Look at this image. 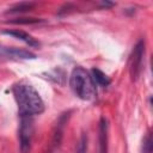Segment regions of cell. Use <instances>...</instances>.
I'll return each mask as SVG.
<instances>
[{
	"label": "cell",
	"instance_id": "1",
	"mask_svg": "<svg viewBox=\"0 0 153 153\" xmlns=\"http://www.w3.org/2000/svg\"><path fill=\"white\" fill-rule=\"evenodd\" d=\"M20 116L39 115L44 111V103L39 93L29 84H17L12 88Z\"/></svg>",
	"mask_w": 153,
	"mask_h": 153
},
{
	"label": "cell",
	"instance_id": "2",
	"mask_svg": "<svg viewBox=\"0 0 153 153\" xmlns=\"http://www.w3.org/2000/svg\"><path fill=\"white\" fill-rule=\"evenodd\" d=\"M69 86L72 91L80 99L92 100L96 94V84L92 80L91 74L82 67H75L69 76Z\"/></svg>",
	"mask_w": 153,
	"mask_h": 153
},
{
	"label": "cell",
	"instance_id": "3",
	"mask_svg": "<svg viewBox=\"0 0 153 153\" xmlns=\"http://www.w3.org/2000/svg\"><path fill=\"white\" fill-rule=\"evenodd\" d=\"M143 55H145V42L141 39L136 43L134 47L130 59H129V73L131 76V80H137L141 69H142V61H143Z\"/></svg>",
	"mask_w": 153,
	"mask_h": 153
},
{
	"label": "cell",
	"instance_id": "4",
	"mask_svg": "<svg viewBox=\"0 0 153 153\" xmlns=\"http://www.w3.org/2000/svg\"><path fill=\"white\" fill-rule=\"evenodd\" d=\"M32 120L31 116H22L20 129H19V141L22 153H29L31 148V137H32Z\"/></svg>",
	"mask_w": 153,
	"mask_h": 153
},
{
	"label": "cell",
	"instance_id": "5",
	"mask_svg": "<svg viewBox=\"0 0 153 153\" xmlns=\"http://www.w3.org/2000/svg\"><path fill=\"white\" fill-rule=\"evenodd\" d=\"M2 33L8 35V36H12V37H14L17 39H20V41H23L24 43H26L27 45H30L32 48H38L41 45L39 42L35 37H32L27 32H25L23 30H19V29H16V30H5V31H2Z\"/></svg>",
	"mask_w": 153,
	"mask_h": 153
},
{
	"label": "cell",
	"instance_id": "6",
	"mask_svg": "<svg viewBox=\"0 0 153 153\" xmlns=\"http://www.w3.org/2000/svg\"><path fill=\"white\" fill-rule=\"evenodd\" d=\"M99 147L100 153H108V122L104 117L99 122Z\"/></svg>",
	"mask_w": 153,
	"mask_h": 153
},
{
	"label": "cell",
	"instance_id": "7",
	"mask_svg": "<svg viewBox=\"0 0 153 153\" xmlns=\"http://www.w3.org/2000/svg\"><path fill=\"white\" fill-rule=\"evenodd\" d=\"M91 73H92L91 76H92V80H93L94 84H97V85H99V86H102V87H106V86L110 84L109 76H108L105 73H103L100 69L93 68V69L91 71Z\"/></svg>",
	"mask_w": 153,
	"mask_h": 153
},
{
	"label": "cell",
	"instance_id": "8",
	"mask_svg": "<svg viewBox=\"0 0 153 153\" xmlns=\"http://www.w3.org/2000/svg\"><path fill=\"white\" fill-rule=\"evenodd\" d=\"M33 6H35L33 2H20V4L14 5L12 8H10L8 12H11V13H16V12H25V11H30Z\"/></svg>",
	"mask_w": 153,
	"mask_h": 153
},
{
	"label": "cell",
	"instance_id": "9",
	"mask_svg": "<svg viewBox=\"0 0 153 153\" xmlns=\"http://www.w3.org/2000/svg\"><path fill=\"white\" fill-rule=\"evenodd\" d=\"M41 19L37 18H16L13 20H10L8 23L12 24H35V23H41Z\"/></svg>",
	"mask_w": 153,
	"mask_h": 153
},
{
	"label": "cell",
	"instance_id": "10",
	"mask_svg": "<svg viewBox=\"0 0 153 153\" xmlns=\"http://www.w3.org/2000/svg\"><path fill=\"white\" fill-rule=\"evenodd\" d=\"M142 151L143 153H151L152 151V139H151V134H148L145 140H143V145H142Z\"/></svg>",
	"mask_w": 153,
	"mask_h": 153
},
{
	"label": "cell",
	"instance_id": "11",
	"mask_svg": "<svg viewBox=\"0 0 153 153\" xmlns=\"http://www.w3.org/2000/svg\"><path fill=\"white\" fill-rule=\"evenodd\" d=\"M86 142H87L86 136L82 135L80 141H79V145H78V148H76V153H86V148H87Z\"/></svg>",
	"mask_w": 153,
	"mask_h": 153
}]
</instances>
